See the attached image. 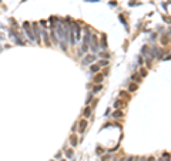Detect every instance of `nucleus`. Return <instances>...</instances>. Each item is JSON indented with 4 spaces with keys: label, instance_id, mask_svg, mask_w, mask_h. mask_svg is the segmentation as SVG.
I'll use <instances>...</instances> for the list:
<instances>
[{
    "label": "nucleus",
    "instance_id": "21",
    "mask_svg": "<svg viewBox=\"0 0 171 161\" xmlns=\"http://www.w3.org/2000/svg\"><path fill=\"white\" fill-rule=\"evenodd\" d=\"M121 103H123L121 100H117V101L114 103V107H120V106H121Z\"/></svg>",
    "mask_w": 171,
    "mask_h": 161
},
{
    "label": "nucleus",
    "instance_id": "10",
    "mask_svg": "<svg viewBox=\"0 0 171 161\" xmlns=\"http://www.w3.org/2000/svg\"><path fill=\"white\" fill-rule=\"evenodd\" d=\"M90 70H91L93 73H99V71H100V66H99V64H93Z\"/></svg>",
    "mask_w": 171,
    "mask_h": 161
},
{
    "label": "nucleus",
    "instance_id": "6",
    "mask_svg": "<svg viewBox=\"0 0 171 161\" xmlns=\"http://www.w3.org/2000/svg\"><path fill=\"white\" fill-rule=\"evenodd\" d=\"M78 126H80V127H78V131L83 133L84 130H86V127H87V121H86V120H81L80 123H78Z\"/></svg>",
    "mask_w": 171,
    "mask_h": 161
},
{
    "label": "nucleus",
    "instance_id": "5",
    "mask_svg": "<svg viewBox=\"0 0 171 161\" xmlns=\"http://www.w3.org/2000/svg\"><path fill=\"white\" fill-rule=\"evenodd\" d=\"M94 60H96V56H94V54H90V56H87V57L83 60V64H84V66H86V64H90V63H93Z\"/></svg>",
    "mask_w": 171,
    "mask_h": 161
},
{
    "label": "nucleus",
    "instance_id": "11",
    "mask_svg": "<svg viewBox=\"0 0 171 161\" xmlns=\"http://www.w3.org/2000/svg\"><path fill=\"white\" fill-rule=\"evenodd\" d=\"M133 78L134 81H136V83H140V81H141V77H140V74H133Z\"/></svg>",
    "mask_w": 171,
    "mask_h": 161
},
{
    "label": "nucleus",
    "instance_id": "31",
    "mask_svg": "<svg viewBox=\"0 0 171 161\" xmlns=\"http://www.w3.org/2000/svg\"><path fill=\"white\" fill-rule=\"evenodd\" d=\"M63 161H64V160H63Z\"/></svg>",
    "mask_w": 171,
    "mask_h": 161
},
{
    "label": "nucleus",
    "instance_id": "23",
    "mask_svg": "<svg viewBox=\"0 0 171 161\" xmlns=\"http://www.w3.org/2000/svg\"><path fill=\"white\" fill-rule=\"evenodd\" d=\"M145 74H147V71H145V70H140V76H145Z\"/></svg>",
    "mask_w": 171,
    "mask_h": 161
},
{
    "label": "nucleus",
    "instance_id": "29",
    "mask_svg": "<svg viewBox=\"0 0 171 161\" xmlns=\"http://www.w3.org/2000/svg\"><path fill=\"white\" fill-rule=\"evenodd\" d=\"M113 161H115V160H113Z\"/></svg>",
    "mask_w": 171,
    "mask_h": 161
},
{
    "label": "nucleus",
    "instance_id": "9",
    "mask_svg": "<svg viewBox=\"0 0 171 161\" xmlns=\"http://www.w3.org/2000/svg\"><path fill=\"white\" fill-rule=\"evenodd\" d=\"M108 46H107V39H106V36H103L101 37V48H107Z\"/></svg>",
    "mask_w": 171,
    "mask_h": 161
},
{
    "label": "nucleus",
    "instance_id": "18",
    "mask_svg": "<svg viewBox=\"0 0 171 161\" xmlns=\"http://www.w3.org/2000/svg\"><path fill=\"white\" fill-rule=\"evenodd\" d=\"M66 156L69 157V158H70V157H73V151H71V150H67V151H66Z\"/></svg>",
    "mask_w": 171,
    "mask_h": 161
},
{
    "label": "nucleus",
    "instance_id": "1",
    "mask_svg": "<svg viewBox=\"0 0 171 161\" xmlns=\"http://www.w3.org/2000/svg\"><path fill=\"white\" fill-rule=\"evenodd\" d=\"M90 39H91V32L88 29H86V36L83 39V51L88 50V46H90Z\"/></svg>",
    "mask_w": 171,
    "mask_h": 161
},
{
    "label": "nucleus",
    "instance_id": "14",
    "mask_svg": "<svg viewBox=\"0 0 171 161\" xmlns=\"http://www.w3.org/2000/svg\"><path fill=\"white\" fill-rule=\"evenodd\" d=\"M70 143H71V145H76V144H77V137H76V135H73L71 140H70Z\"/></svg>",
    "mask_w": 171,
    "mask_h": 161
},
{
    "label": "nucleus",
    "instance_id": "17",
    "mask_svg": "<svg viewBox=\"0 0 171 161\" xmlns=\"http://www.w3.org/2000/svg\"><path fill=\"white\" fill-rule=\"evenodd\" d=\"M100 90H101V86H96L93 89V93H97V91H100Z\"/></svg>",
    "mask_w": 171,
    "mask_h": 161
},
{
    "label": "nucleus",
    "instance_id": "12",
    "mask_svg": "<svg viewBox=\"0 0 171 161\" xmlns=\"http://www.w3.org/2000/svg\"><path fill=\"white\" fill-rule=\"evenodd\" d=\"M113 115H114V117H115V118H120V117H123V111H120V110H117V111H115V113H114V114H113Z\"/></svg>",
    "mask_w": 171,
    "mask_h": 161
},
{
    "label": "nucleus",
    "instance_id": "22",
    "mask_svg": "<svg viewBox=\"0 0 171 161\" xmlns=\"http://www.w3.org/2000/svg\"><path fill=\"white\" fill-rule=\"evenodd\" d=\"M100 56H101L103 59H108V57H110V54H107V53H100Z\"/></svg>",
    "mask_w": 171,
    "mask_h": 161
},
{
    "label": "nucleus",
    "instance_id": "13",
    "mask_svg": "<svg viewBox=\"0 0 171 161\" xmlns=\"http://www.w3.org/2000/svg\"><path fill=\"white\" fill-rule=\"evenodd\" d=\"M43 39H44L46 44H48V34H47L46 32H43Z\"/></svg>",
    "mask_w": 171,
    "mask_h": 161
},
{
    "label": "nucleus",
    "instance_id": "3",
    "mask_svg": "<svg viewBox=\"0 0 171 161\" xmlns=\"http://www.w3.org/2000/svg\"><path fill=\"white\" fill-rule=\"evenodd\" d=\"M23 29H24V32L27 33V36H29L32 40H34V36H33V29H32V24H30L29 22H24L23 23Z\"/></svg>",
    "mask_w": 171,
    "mask_h": 161
},
{
    "label": "nucleus",
    "instance_id": "27",
    "mask_svg": "<svg viewBox=\"0 0 171 161\" xmlns=\"http://www.w3.org/2000/svg\"><path fill=\"white\" fill-rule=\"evenodd\" d=\"M140 160H141V161H145V158H140Z\"/></svg>",
    "mask_w": 171,
    "mask_h": 161
},
{
    "label": "nucleus",
    "instance_id": "19",
    "mask_svg": "<svg viewBox=\"0 0 171 161\" xmlns=\"http://www.w3.org/2000/svg\"><path fill=\"white\" fill-rule=\"evenodd\" d=\"M99 66H108V61H107V60H103V61L99 63Z\"/></svg>",
    "mask_w": 171,
    "mask_h": 161
},
{
    "label": "nucleus",
    "instance_id": "4",
    "mask_svg": "<svg viewBox=\"0 0 171 161\" xmlns=\"http://www.w3.org/2000/svg\"><path fill=\"white\" fill-rule=\"evenodd\" d=\"M33 36H34V40L37 41V43H40V33H39L37 23H33Z\"/></svg>",
    "mask_w": 171,
    "mask_h": 161
},
{
    "label": "nucleus",
    "instance_id": "7",
    "mask_svg": "<svg viewBox=\"0 0 171 161\" xmlns=\"http://www.w3.org/2000/svg\"><path fill=\"white\" fill-rule=\"evenodd\" d=\"M103 78H104V76H103L101 73H99V74L94 77V83H99V84H100V83L103 81Z\"/></svg>",
    "mask_w": 171,
    "mask_h": 161
},
{
    "label": "nucleus",
    "instance_id": "24",
    "mask_svg": "<svg viewBox=\"0 0 171 161\" xmlns=\"http://www.w3.org/2000/svg\"><path fill=\"white\" fill-rule=\"evenodd\" d=\"M120 96H121V97H124V98H128V96H127L126 93H120Z\"/></svg>",
    "mask_w": 171,
    "mask_h": 161
},
{
    "label": "nucleus",
    "instance_id": "16",
    "mask_svg": "<svg viewBox=\"0 0 171 161\" xmlns=\"http://www.w3.org/2000/svg\"><path fill=\"white\" fill-rule=\"evenodd\" d=\"M96 153H97V154H104V148L99 147V148H97V150H96Z\"/></svg>",
    "mask_w": 171,
    "mask_h": 161
},
{
    "label": "nucleus",
    "instance_id": "20",
    "mask_svg": "<svg viewBox=\"0 0 171 161\" xmlns=\"http://www.w3.org/2000/svg\"><path fill=\"white\" fill-rule=\"evenodd\" d=\"M163 157L166 158V161H170V154H168V153H164V154H163Z\"/></svg>",
    "mask_w": 171,
    "mask_h": 161
},
{
    "label": "nucleus",
    "instance_id": "30",
    "mask_svg": "<svg viewBox=\"0 0 171 161\" xmlns=\"http://www.w3.org/2000/svg\"><path fill=\"white\" fill-rule=\"evenodd\" d=\"M51 161H53V160H51Z\"/></svg>",
    "mask_w": 171,
    "mask_h": 161
},
{
    "label": "nucleus",
    "instance_id": "28",
    "mask_svg": "<svg viewBox=\"0 0 171 161\" xmlns=\"http://www.w3.org/2000/svg\"><path fill=\"white\" fill-rule=\"evenodd\" d=\"M158 161H164V160H158Z\"/></svg>",
    "mask_w": 171,
    "mask_h": 161
},
{
    "label": "nucleus",
    "instance_id": "15",
    "mask_svg": "<svg viewBox=\"0 0 171 161\" xmlns=\"http://www.w3.org/2000/svg\"><path fill=\"white\" fill-rule=\"evenodd\" d=\"M128 90H130V91H136V90H137V84H130Z\"/></svg>",
    "mask_w": 171,
    "mask_h": 161
},
{
    "label": "nucleus",
    "instance_id": "25",
    "mask_svg": "<svg viewBox=\"0 0 171 161\" xmlns=\"http://www.w3.org/2000/svg\"><path fill=\"white\" fill-rule=\"evenodd\" d=\"M145 161H155L154 157H150V158H145Z\"/></svg>",
    "mask_w": 171,
    "mask_h": 161
},
{
    "label": "nucleus",
    "instance_id": "2",
    "mask_svg": "<svg viewBox=\"0 0 171 161\" xmlns=\"http://www.w3.org/2000/svg\"><path fill=\"white\" fill-rule=\"evenodd\" d=\"M99 40H97L96 34H91V39H90V46H88V48H91L93 51H97L99 50Z\"/></svg>",
    "mask_w": 171,
    "mask_h": 161
},
{
    "label": "nucleus",
    "instance_id": "8",
    "mask_svg": "<svg viewBox=\"0 0 171 161\" xmlns=\"http://www.w3.org/2000/svg\"><path fill=\"white\" fill-rule=\"evenodd\" d=\"M83 115H84V117H90V115H91V107H86Z\"/></svg>",
    "mask_w": 171,
    "mask_h": 161
},
{
    "label": "nucleus",
    "instance_id": "26",
    "mask_svg": "<svg viewBox=\"0 0 171 161\" xmlns=\"http://www.w3.org/2000/svg\"><path fill=\"white\" fill-rule=\"evenodd\" d=\"M126 161H134V158H133V157H130V158H127Z\"/></svg>",
    "mask_w": 171,
    "mask_h": 161
}]
</instances>
